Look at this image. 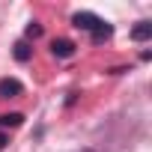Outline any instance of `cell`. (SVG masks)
<instances>
[{
	"label": "cell",
	"instance_id": "cell-2",
	"mask_svg": "<svg viewBox=\"0 0 152 152\" xmlns=\"http://www.w3.org/2000/svg\"><path fill=\"white\" fill-rule=\"evenodd\" d=\"M75 51H78V45H75L72 39H54L51 42V54L57 60H69V57H75Z\"/></svg>",
	"mask_w": 152,
	"mask_h": 152
},
{
	"label": "cell",
	"instance_id": "cell-5",
	"mask_svg": "<svg viewBox=\"0 0 152 152\" xmlns=\"http://www.w3.org/2000/svg\"><path fill=\"white\" fill-rule=\"evenodd\" d=\"M12 54H15V60H18V63H30V60H33V48H30V42H27V39L15 42Z\"/></svg>",
	"mask_w": 152,
	"mask_h": 152
},
{
	"label": "cell",
	"instance_id": "cell-4",
	"mask_svg": "<svg viewBox=\"0 0 152 152\" xmlns=\"http://www.w3.org/2000/svg\"><path fill=\"white\" fill-rule=\"evenodd\" d=\"M131 39H134V42L152 39V21H137V24L131 27Z\"/></svg>",
	"mask_w": 152,
	"mask_h": 152
},
{
	"label": "cell",
	"instance_id": "cell-10",
	"mask_svg": "<svg viewBox=\"0 0 152 152\" xmlns=\"http://www.w3.org/2000/svg\"><path fill=\"white\" fill-rule=\"evenodd\" d=\"M84 152H96V149H84Z\"/></svg>",
	"mask_w": 152,
	"mask_h": 152
},
{
	"label": "cell",
	"instance_id": "cell-1",
	"mask_svg": "<svg viewBox=\"0 0 152 152\" xmlns=\"http://www.w3.org/2000/svg\"><path fill=\"white\" fill-rule=\"evenodd\" d=\"M72 24L78 27V30H87V33H93V30H99L104 21H102L96 12H75V15H72Z\"/></svg>",
	"mask_w": 152,
	"mask_h": 152
},
{
	"label": "cell",
	"instance_id": "cell-9",
	"mask_svg": "<svg viewBox=\"0 0 152 152\" xmlns=\"http://www.w3.org/2000/svg\"><path fill=\"white\" fill-rule=\"evenodd\" d=\"M6 143H9V137H6L3 131H0V149H6Z\"/></svg>",
	"mask_w": 152,
	"mask_h": 152
},
{
	"label": "cell",
	"instance_id": "cell-3",
	"mask_svg": "<svg viewBox=\"0 0 152 152\" xmlns=\"http://www.w3.org/2000/svg\"><path fill=\"white\" fill-rule=\"evenodd\" d=\"M24 93V84L18 78H0V99H18Z\"/></svg>",
	"mask_w": 152,
	"mask_h": 152
},
{
	"label": "cell",
	"instance_id": "cell-6",
	"mask_svg": "<svg viewBox=\"0 0 152 152\" xmlns=\"http://www.w3.org/2000/svg\"><path fill=\"white\" fill-rule=\"evenodd\" d=\"M110 36H113V24H107V21H104L99 30H93V45H104Z\"/></svg>",
	"mask_w": 152,
	"mask_h": 152
},
{
	"label": "cell",
	"instance_id": "cell-8",
	"mask_svg": "<svg viewBox=\"0 0 152 152\" xmlns=\"http://www.w3.org/2000/svg\"><path fill=\"white\" fill-rule=\"evenodd\" d=\"M24 36H27V39H39V36H42V24H39V21H30L27 30H24Z\"/></svg>",
	"mask_w": 152,
	"mask_h": 152
},
{
	"label": "cell",
	"instance_id": "cell-7",
	"mask_svg": "<svg viewBox=\"0 0 152 152\" xmlns=\"http://www.w3.org/2000/svg\"><path fill=\"white\" fill-rule=\"evenodd\" d=\"M24 125V113H3L0 116V128H18Z\"/></svg>",
	"mask_w": 152,
	"mask_h": 152
}]
</instances>
